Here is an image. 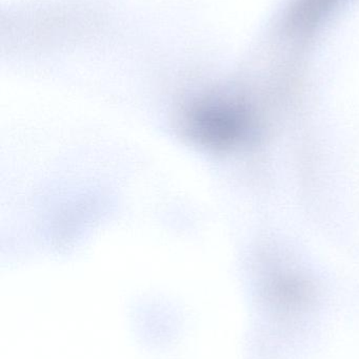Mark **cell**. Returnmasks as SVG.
I'll return each mask as SVG.
<instances>
[{"label": "cell", "mask_w": 359, "mask_h": 359, "mask_svg": "<svg viewBox=\"0 0 359 359\" xmlns=\"http://www.w3.org/2000/svg\"><path fill=\"white\" fill-rule=\"evenodd\" d=\"M185 120L190 136L204 145L226 147L240 135V116L233 107L217 101L196 103Z\"/></svg>", "instance_id": "1"}]
</instances>
